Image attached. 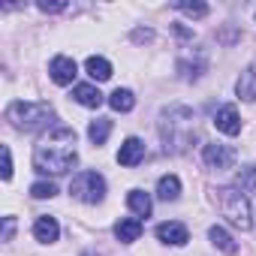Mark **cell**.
<instances>
[{"label": "cell", "instance_id": "cell-1", "mask_svg": "<svg viewBox=\"0 0 256 256\" xmlns=\"http://www.w3.org/2000/svg\"><path fill=\"white\" fill-rule=\"evenodd\" d=\"M76 130L70 126H54L48 136H42L34 148V169L42 175H64L76 166Z\"/></svg>", "mask_w": 256, "mask_h": 256}, {"label": "cell", "instance_id": "cell-2", "mask_svg": "<svg viewBox=\"0 0 256 256\" xmlns=\"http://www.w3.org/2000/svg\"><path fill=\"white\" fill-rule=\"evenodd\" d=\"M6 120L16 126V130L36 133V130L52 126L54 108H52L48 102H24V100H16V102H10V108H6Z\"/></svg>", "mask_w": 256, "mask_h": 256}, {"label": "cell", "instance_id": "cell-3", "mask_svg": "<svg viewBox=\"0 0 256 256\" xmlns=\"http://www.w3.org/2000/svg\"><path fill=\"white\" fill-rule=\"evenodd\" d=\"M217 202H220L223 217H226L232 226H238V229H250V226H253V220H250V202H247V196H244L241 190H235V187H220V190H217Z\"/></svg>", "mask_w": 256, "mask_h": 256}, {"label": "cell", "instance_id": "cell-4", "mask_svg": "<svg viewBox=\"0 0 256 256\" xmlns=\"http://www.w3.org/2000/svg\"><path fill=\"white\" fill-rule=\"evenodd\" d=\"M70 193L78 199V202H88V205H96L102 202L106 196V178L96 175V172H78L70 184Z\"/></svg>", "mask_w": 256, "mask_h": 256}, {"label": "cell", "instance_id": "cell-5", "mask_svg": "<svg viewBox=\"0 0 256 256\" xmlns=\"http://www.w3.org/2000/svg\"><path fill=\"white\" fill-rule=\"evenodd\" d=\"M202 160L211 166V169H229L232 163H235V148H229V145H220V142H211V145H205L202 148Z\"/></svg>", "mask_w": 256, "mask_h": 256}, {"label": "cell", "instance_id": "cell-6", "mask_svg": "<svg viewBox=\"0 0 256 256\" xmlns=\"http://www.w3.org/2000/svg\"><path fill=\"white\" fill-rule=\"evenodd\" d=\"M76 72H78V66H76V60L66 58V54H58V58L48 64V76H52L54 84H70V82L76 78Z\"/></svg>", "mask_w": 256, "mask_h": 256}, {"label": "cell", "instance_id": "cell-7", "mask_svg": "<svg viewBox=\"0 0 256 256\" xmlns=\"http://www.w3.org/2000/svg\"><path fill=\"white\" fill-rule=\"evenodd\" d=\"M157 238H160L163 244L181 247V244H187V241H190V232H187V226H184V223H178V220H166V223H160V226H157Z\"/></svg>", "mask_w": 256, "mask_h": 256}, {"label": "cell", "instance_id": "cell-8", "mask_svg": "<svg viewBox=\"0 0 256 256\" xmlns=\"http://www.w3.org/2000/svg\"><path fill=\"white\" fill-rule=\"evenodd\" d=\"M142 160H145V142L136 139V136H130L120 145V151H118V163L120 166H139Z\"/></svg>", "mask_w": 256, "mask_h": 256}, {"label": "cell", "instance_id": "cell-9", "mask_svg": "<svg viewBox=\"0 0 256 256\" xmlns=\"http://www.w3.org/2000/svg\"><path fill=\"white\" fill-rule=\"evenodd\" d=\"M214 126H217L220 133H226V136H238V133H241V118H238L235 106H223V108H217V114H214Z\"/></svg>", "mask_w": 256, "mask_h": 256}, {"label": "cell", "instance_id": "cell-10", "mask_svg": "<svg viewBox=\"0 0 256 256\" xmlns=\"http://www.w3.org/2000/svg\"><path fill=\"white\" fill-rule=\"evenodd\" d=\"M139 235H142V223L136 217H124L114 223V238L120 244H133V241H139Z\"/></svg>", "mask_w": 256, "mask_h": 256}, {"label": "cell", "instance_id": "cell-11", "mask_svg": "<svg viewBox=\"0 0 256 256\" xmlns=\"http://www.w3.org/2000/svg\"><path fill=\"white\" fill-rule=\"evenodd\" d=\"M58 235H60V226H58L54 217H40V220L34 223V238H36V241L52 244V241H58Z\"/></svg>", "mask_w": 256, "mask_h": 256}, {"label": "cell", "instance_id": "cell-12", "mask_svg": "<svg viewBox=\"0 0 256 256\" xmlns=\"http://www.w3.org/2000/svg\"><path fill=\"white\" fill-rule=\"evenodd\" d=\"M72 100L82 102L84 108H100V106H102V94H100L94 84H76V88H72Z\"/></svg>", "mask_w": 256, "mask_h": 256}, {"label": "cell", "instance_id": "cell-13", "mask_svg": "<svg viewBox=\"0 0 256 256\" xmlns=\"http://www.w3.org/2000/svg\"><path fill=\"white\" fill-rule=\"evenodd\" d=\"M235 90H238V96H241L244 102H253V100H256V70H253V66H247V70L238 76Z\"/></svg>", "mask_w": 256, "mask_h": 256}, {"label": "cell", "instance_id": "cell-14", "mask_svg": "<svg viewBox=\"0 0 256 256\" xmlns=\"http://www.w3.org/2000/svg\"><path fill=\"white\" fill-rule=\"evenodd\" d=\"M126 205H130V211L136 217H148L151 208H154V202H151V196L145 190H130V193H126Z\"/></svg>", "mask_w": 256, "mask_h": 256}, {"label": "cell", "instance_id": "cell-15", "mask_svg": "<svg viewBox=\"0 0 256 256\" xmlns=\"http://www.w3.org/2000/svg\"><path fill=\"white\" fill-rule=\"evenodd\" d=\"M84 70H88V76H90L94 82H106V78H112V64H108L106 58H100V54H90V58L84 60Z\"/></svg>", "mask_w": 256, "mask_h": 256}, {"label": "cell", "instance_id": "cell-16", "mask_svg": "<svg viewBox=\"0 0 256 256\" xmlns=\"http://www.w3.org/2000/svg\"><path fill=\"white\" fill-rule=\"evenodd\" d=\"M157 196H160L163 202H175V199L181 196V178H178V175H163V178L157 181Z\"/></svg>", "mask_w": 256, "mask_h": 256}, {"label": "cell", "instance_id": "cell-17", "mask_svg": "<svg viewBox=\"0 0 256 256\" xmlns=\"http://www.w3.org/2000/svg\"><path fill=\"white\" fill-rule=\"evenodd\" d=\"M208 238H211V244H214V247H220L223 253H229V256H232V253H238V244L232 241V235H229L223 226H211V229H208Z\"/></svg>", "mask_w": 256, "mask_h": 256}, {"label": "cell", "instance_id": "cell-18", "mask_svg": "<svg viewBox=\"0 0 256 256\" xmlns=\"http://www.w3.org/2000/svg\"><path fill=\"white\" fill-rule=\"evenodd\" d=\"M108 106H112L114 112H130V108L136 106V96H133V90L118 88V90H112V94H108Z\"/></svg>", "mask_w": 256, "mask_h": 256}, {"label": "cell", "instance_id": "cell-19", "mask_svg": "<svg viewBox=\"0 0 256 256\" xmlns=\"http://www.w3.org/2000/svg\"><path fill=\"white\" fill-rule=\"evenodd\" d=\"M108 133H112V120H108V118H96V120H90V126H88V136H90L94 145H102V142L108 139Z\"/></svg>", "mask_w": 256, "mask_h": 256}, {"label": "cell", "instance_id": "cell-20", "mask_svg": "<svg viewBox=\"0 0 256 256\" xmlns=\"http://www.w3.org/2000/svg\"><path fill=\"white\" fill-rule=\"evenodd\" d=\"M235 190H241L244 196L247 193H256V166H244L235 175Z\"/></svg>", "mask_w": 256, "mask_h": 256}, {"label": "cell", "instance_id": "cell-21", "mask_svg": "<svg viewBox=\"0 0 256 256\" xmlns=\"http://www.w3.org/2000/svg\"><path fill=\"white\" fill-rule=\"evenodd\" d=\"M30 196H34V199H52V196H58V187H54L52 181H36V184L30 187Z\"/></svg>", "mask_w": 256, "mask_h": 256}, {"label": "cell", "instance_id": "cell-22", "mask_svg": "<svg viewBox=\"0 0 256 256\" xmlns=\"http://www.w3.org/2000/svg\"><path fill=\"white\" fill-rule=\"evenodd\" d=\"M178 10H181L184 16H193V18L208 16V6H205V4H178Z\"/></svg>", "mask_w": 256, "mask_h": 256}, {"label": "cell", "instance_id": "cell-23", "mask_svg": "<svg viewBox=\"0 0 256 256\" xmlns=\"http://www.w3.org/2000/svg\"><path fill=\"white\" fill-rule=\"evenodd\" d=\"M12 178V154H10V148H4V181H10Z\"/></svg>", "mask_w": 256, "mask_h": 256}, {"label": "cell", "instance_id": "cell-24", "mask_svg": "<svg viewBox=\"0 0 256 256\" xmlns=\"http://www.w3.org/2000/svg\"><path fill=\"white\" fill-rule=\"evenodd\" d=\"M16 235V217H4V241H12Z\"/></svg>", "mask_w": 256, "mask_h": 256}, {"label": "cell", "instance_id": "cell-25", "mask_svg": "<svg viewBox=\"0 0 256 256\" xmlns=\"http://www.w3.org/2000/svg\"><path fill=\"white\" fill-rule=\"evenodd\" d=\"M40 10H42V12H64L66 4H40Z\"/></svg>", "mask_w": 256, "mask_h": 256}, {"label": "cell", "instance_id": "cell-26", "mask_svg": "<svg viewBox=\"0 0 256 256\" xmlns=\"http://www.w3.org/2000/svg\"><path fill=\"white\" fill-rule=\"evenodd\" d=\"M84 256H100V253H84Z\"/></svg>", "mask_w": 256, "mask_h": 256}]
</instances>
